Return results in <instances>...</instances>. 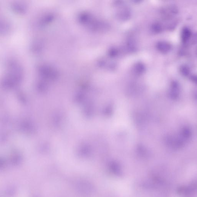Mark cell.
Listing matches in <instances>:
<instances>
[{"label":"cell","mask_w":197,"mask_h":197,"mask_svg":"<svg viewBox=\"0 0 197 197\" xmlns=\"http://www.w3.org/2000/svg\"><path fill=\"white\" fill-rule=\"evenodd\" d=\"M156 48L160 52L166 54L170 51L172 49V45L167 42L161 41L157 43Z\"/></svg>","instance_id":"cell-1"},{"label":"cell","mask_w":197,"mask_h":197,"mask_svg":"<svg viewBox=\"0 0 197 197\" xmlns=\"http://www.w3.org/2000/svg\"><path fill=\"white\" fill-rule=\"evenodd\" d=\"M191 37L192 32L190 29L187 27H184L182 30L181 33V40L182 43L186 44Z\"/></svg>","instance_id":"cell-2"},{"label":"cell","mask_w":197,"mask_h":197,"mask_svg":"<svg viewBox=\"0 0 197 197\" xmlns=\"http://www.w3.org/2000/svg\"><path fill=\"white\" fill-rule=\"evenodd\" d=\"M179 83L176 81H173L171 84V95L173 96H176L179 94Z\"/></svg>","instance_id":"cell-3"},{"label":"cell","mask_w":197,"mask_h":197,"mask_svg":"<svg viewBox=\"0 0 197 197\" xmlns=\"http://www.w3.org/2000/svg\"><path fill=\"white\" fill-rule=\"evenodd\" d=\"M179 72L182 76L185 77H187L189 76L190 74V69L186 65H180L179 69Z\"/></svg>","instance_id":"cell-4"},{"label":"cell","mask_w":197,"mask_h":197,"mask_svg":"<svg viewBox=\"0 0 197 197\" xmlns=\"http://www.w3.org/2000/svg\"><path fill=\"white\" fill-rule=\"evenodd\" d=\"M152 30L154 32L158 33L162 31L163 27L159 23H156L154 24L152 26Z\"/></svg>","instance_id":"cell-5"},{"label":"cell","mask_w":197,"mask_h":197,"mask_svg":"<svg viewBox=\"0 0 197 197\" xmlns=\"http://www.w3.org/2000/svg\"><path fill=\"white\" fill-rule=\"evenodd\" d=\"M190 78V79L192 81L197 84V75H191Z\"/></svg>","instance_id":"cell-6"},{"label":"cell","mask_w":197,"mask_h":197,"mask_svg":"<svg viewBox=\"0 0 197 197\" xmlns=\"http://www.w3.org/2000/svg\"><path fill=\"white\" fill-rule=\"evenodd\" d=\"M196 54L197 55V50H196Z\"/></svg>","instance_id":"cell-7"}]
</instances>
